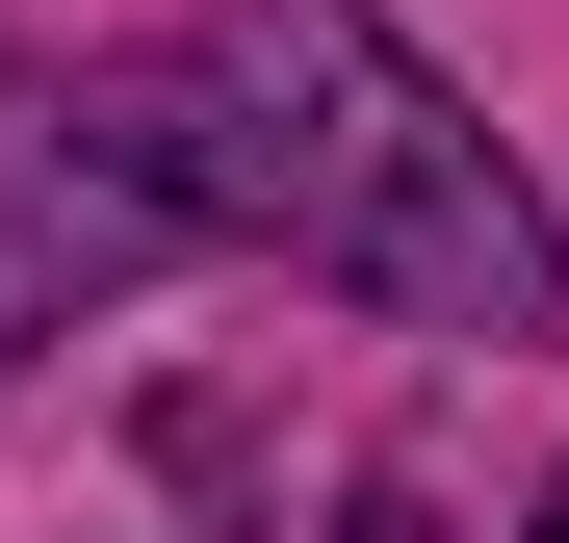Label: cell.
<instances>
[{
  "label": "cell",
  "mask_w": 569,
  "mask_h": 543,
  "mask_svg": "<svg viewBox=\"0 0 569 543\" xmlns=\"http://www.w3.org/2000/svg\"><path fill=\"white\" fill-rule=\"evenodd\" d=\"M104 104H130V155H156L181 233H259V259H311V285L415 311V336H569L543 208L492 181V130H466L362 0H208L156 78H104Z\"/></svg>",
  "instance_id": "1"
},
{
  "label": "cell",
  "mask_w": 569,
  "mask_h": 543,
  "mask_svg": "<svg viewBox=\"0 0 569 543\" xmlns=\"http://www.w3.org/2000/svg\"><path fill=\"white\" fill-rule=\"evenodd\" d=\"M181 208H156V155L130 104H0V336H78V285H130Z\"/></svg>",
  "instance_id": "2"
},
{
  "label": "cell",
  "mask_w": 569,
  "mask_h": 543,
  "mask_svg": "<svg viewBox=\"0 0 569 543\" xmlns=\"http://www.w3.org/2000/svg\"><path fill=\"white\" fill-rule=\"evenodd\" d=\"M543 543H569V492H543Z\"/></svg>",
  "instance_id": "3"
}]
</instances>
